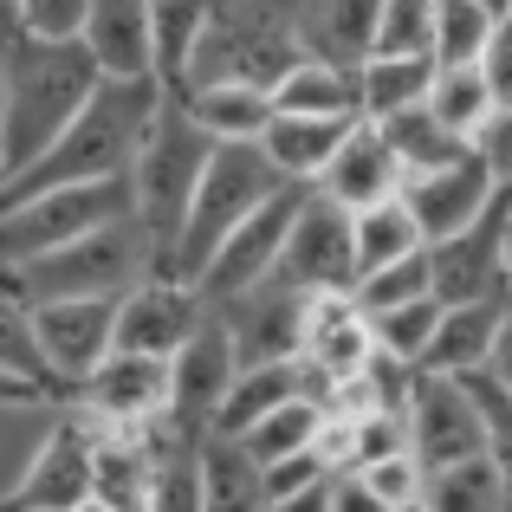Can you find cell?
<instances>
[{"instance_id": "1", "label": "cell", "mask_w": 512, "mask_h": 512, "mask_svg": "<svg viewBox=\"0 0 512 512\" xmlns=\"http://www.w3.org/2000/svg\"><path fill=\"white\" fill-rule=\"evenodd\" d=\"M98 59L78 39H39L13 26L0 46V182L20 175L98 91Z\"/></svg>"}, {"instance_id": "2", "label": "cell", "mask_w": 512, "mask_h": 512, "mask_svg": "<svg viewBox=\"0 0 512 512\" xmlns=\"http://www.w3.org/2000/svg\"><path fill=\"white\" fill-rule=\"evenodd\" d=\"M156 98H163L156 78H98V91L72 111V124H65L20 175L0 182V201L39 195V188H65V182L124 175L130 156H137V143H143V130H150V117H156Z\"/></svg>"}, {"instance_id": "3", "label": "cell", "mask_w": 512, "mask_h": 512, "mask_svg": "<svg viewBox=\"0 0 512 512\" xmlns=\"http://www.w3.org/2000/svg\"><path fill=\"white\" fill-rule=\"evenodd\" d=\"M214 137L188 117L182 91H163L156 98V117L143 130L137 156H130V214L137 227L150 234V253H156V273H169V247H175V227H182V208L195 195V175L208 163Z\"/></svg>"}, {"instance_id": "4", "label": "cell", "mask_w": 512, "mask_h": 512, "mask_svg": "<svg viewBox=\"0 0 512 512\" xmlns=\"http://www.w3.org/2000/svg\"><path fill=\"white\" fill-rule=\"evenodd\" d=\"M150 273H156L150 234L137 227V214H117V221L65 240V247H46V253H33V260L0 266V286L20 292L26 305L78 299V292H111V299H124V292Z\"/></svg>"}, {"instance_id": "5", "label": "cell", "mask_w": 512, "mask_h": 512, "mask_svg": "<svg viewBox=\"0 0 512 512\" xmlns=\"http://www.w3.org/2000/svg\"><path fill=\"white\" fill-rule=\"evenodd\" d=\"M279 182H286V175L273 169V156L260 150V137H253V143H214L208 163H201V175H195V195H188V208H182V227H175L169 273L195 286V273L208 266V253L227 240V227H234L247 208H260Z\"/></svg>"}, {"instance_id": "6", "label": "cell", "mask_w": 512, "mask_h": 512, "mask_svg": "<svg viewBox=\"0 0 512 512\" xmlns=\"http://www.w3.org/2000/svg\"><path fill=\"white\" fill-rule=\"evenodd\" d=\"M234 338H227L221 312L208 305V318H201L195 331L182 338V350L169 357V409L163 422L150 428V441H163V448H201V435L214 428V409H221V389L227 376H234Z\"/></svg>"}, {"instance_id": "7", "label": "cell", "mask_w": 512, "mask_h": 512, "mask_svg": "<svg viewBox=\"0 0 512 512\" xmlns=\"http://www.w3.org/2000/svg\"><path fill=\"white\" fill-rule=\"evenodd\" d=\"M299 201H305V182H279L260 208L240 214V221L227 227V240L208 253V266L195 273L201 299L214 305V299H234V292L260 286L279 266V247H286V227H292V214H299Z\"/></svg>"}, {"instance_id": "8", "label": "cell", "mask_w": 512, "mask_h": 512, "mask_svg": "<svg viewBox=\"0 0 512 512\" xmlns=\"http://www.w3.org/2000/svg\"><path fill=\"white\" fill-rule=\"evenodd\" d=\"M506 208H512V188H500L467 227L428 240V292H435L441 305L506 299Z\"/></svg>"}, {"instance_id": "9", "label": "cell", "mask_w": 512, "mask_h": 512, "mask_svg": "<svg viewBox=\"0 0 512 512\" xmlns=\"http://www.w3.org/2000/svg\"><path fill=\"white\" fill-rule=\"evenodd\" d=\"M273 279H286L292 292L318 299V292H350L357 286V247H350V208H338L331 195L305 188L299 214L286 227Z\"/></svg>"}, {"instance_id": "10", "label": "cell", "mask_w": 512, "mask_h": 512, "mask_svg": "<svg viewBox=\"0 0 512 512\" xmlns=\"http://www.w3.org/2000/svg\"><path fill=\"white\" fill-rule=\"evenodd\" d=\"M72 409H85L98 428H156L169 409V357L111 344L98 370H85L72 383Z\"/></svg>"}, {"instance_id": "11", "label": "cell", "mask_w": 512, "mask_h": 512, "mask_svg": "<svg viewBox=\"0 0 512 512\" xmlns=\"http://www.w3.org/2000/svg\"><path fill=\"white\" fill-rule=\"evenodd\" d=\"M91 448H98V422L72 402H59L52 435L39 441V454L26 461V474L13 480L7 506L20 512H78L91 506Z\"/></svg>"}, {"instance_id": "12", "label": "cell", "mask_w": 512, "mask_h": 512, "mask_svg": "<svg viewBox=\"0 0 512 512\" xmlns=\"http://www.w3.org/2000/svg\"><path fill=\"white\" fill-rule=\"evenodd\" d=\"M402 428H409V454L422 467H448V461H467V454H487V428H480L474 389H467V376H448V370H415Z\"/></svg>"}, {"instance_id": "13", "label": "cell", "mask_w": 512, "mask_h": 512, "mask_svg": "<svg viewBox=\"0 0 512 512\" xmlns=\"http://www.w3.org/2000/svg\"><path fill=\"white\" fill-rule=\"evenodd\" d=\"M33 331L46 350V370L59 383V402L72 396V383L85 370H98L104 350L117 344V299L111 292H78V299H46L33 305Z\"/></svg>"}, {"instance_id": "14", "label": "cell", "mask_w": 512, "mask_h": 512, "mask_svg": "<svg viewBox=\"0 0 512 512\" xmlns=\"http://www.w3.org/2000/svg\"><path fill=\"white\" fill-rule=\"evenodd\" d=\"M396 195L409 201V214H415V227H422V240H441V234H454V227L474 221V214L487 208L493 195H500V182H493L487 156L467 143V150H454V156H448V163L402 175Z\"/></svg>"}, {"instance_id": "15", "label": "cell", "mask_w": 512, "mask_h": 512, "mask_svg": "<svg viewBox=\"0 0 512 512\" xmlns=\"http://www.w3.org/2000/svg\"><path fill=\"white\" fill-rule=\"evenodd\" d=\"M305 292H292L286 279L266 273L260 286L234 292V299H214L227 338H234L240 363H260V357H299V331H305Z\"/></svg>"}, {"instance_id": "16", "label": "cell", "mask_w": 512, "mask_h": 512, "mask_svg": "<svg viewBox=\"0 0 512 512\" xmlns=\"http://www.w3.org/2000/svg\"><path fill=\"white\" fill-rule=\"evenodd\" d=\"M208 318V299H201L188 279L175 273H150L117 299V344L124 350H150V357H175L182 338Z\"/></svg>"}, {"instance_id": "17", "label": "cell", "mask_w": 512, "mask_h": 512, "mask_svg": "<svg viewBox=\"0 0 512 512\" xmlns=\"http://www.w3.org/2000/svg\"><path fill=\"white\" fill-rule=\"evenodd\" d=\"M370 350H376L370 318H363V305L350 299V292H318V299L305 305L299 363H305V376H312V396H325L344 376H357L363 363H370Z\"/></svg>"}, {"instance_id": "18", "label": "cell", "mask_w": 512, "mask_h": 512, "mask_svg": "<svg viewBox=\"0 0 512 512\" xmlns=\"http://www.w3.org/2000/svg\"><path fill=\"white\" fill-rule=\"evenodd\" d=\"M312 188H318V195H331L338 208H370V201H383V195H396V188H402V163L389 156L383 130H376L370 117H357V124L344 130L338 156L318 169Z\"/></svg>"}, {"instance_id": "19", "label": "cell", "mask_w": 512, "mask_h": 512, "mask_svg": "<svg viewBox=\"0 0 512 512\" xmlns=\"http://www.w3.org/2000/svg\"><path fill=\"white\" fill-rule=\"evenodd\" d=\"M78 46L104 78H150V0H91Z\"/></svg>"}, {"instance_id": "20", "label": "cell", "mask_w": 512, "mask_h": 512, "mask_svg": "<svg viewBox=\"0 0 512 512\" xmlns=\"http://www.w3.org/2000/svg\"><path fill=\"white\" fill-rule=\"evenodd\" d=\"M305 389H312V376H305L299 357L234 363V376H227V389H221V409H214V435H240V428H253L266 409L305 396Z\"/></svg>"}, {"instance_id": "21", "label": "cell", "mask_w": 512, "mask_h": 512, "mask_svg": "<svg viewBox=\"0 0 512 512\" xmlns=\"http://www.w3.org/2000/svg\"><path fill=\"white\" fill-rule=\"evenodd\" d=\"M150 480H156L150 435L143 428H98V448H91V506L137 512V506H150Z\"/></svg>"}, {"instance_id": "22", "label": "cell", "mask_w": 512, "mask_h": 512, "mask_svg": "<svg viewBox=\"0 0 512 512\" xmlns=\"http://www.w3.org/2000/svg\"><path fill=\"white\" fill-rule=\"evenodd\" d=\"M376 13H383V0H299L292 33H299V52H312V59L357 65L376 46Z\"/></svg>"}, {"instance_id": "23", "label": "cell", "mask_w": 512, "mask_h": 512, "mask_svg": "<svg viewBox=\"0 0 512 512\" xmlns=\"http://www.w3.org/2000/svg\"><path fill=\"white\" fill-rule=\"evenodd\" d=\"M357 124V117H312V111H273L260 130V150L273 156V169L286 175V182H318V169L338 156L344 130Z\"/></svg>"}, {"instance_id": "24", "label": "cell", "mask_w": 512, "mask_h": 512, "mask_svg": "<svg viewBox=\"0 0 512 512\" xmlns=\"http://www.w3.org/2000/svg\"><path fill=\"white\" fill-rule=\"evenodd\" d=\"M500 318H506V299H454L441 305L435 318V338L422 350V370H480L493 357V338H500Z\"/></svg>"}, {"instance_id": "25", "label": "cell", "mask_w": 512, "mask_h": 512, "mask_svg": "<svg viewBox=\"0 0 512 512\" xmlns=\"http://www.w3.org/2000/svg\"><path fill=\"white\" fill-rule=\"evenodd\" d=\"M188 117L208 130L214 143H253L273 117V91L266 85H240V78H208V85L182 91Z\"/></svg>"}, {"instance_id": "26", "label": "cell", "mask_w": 512, "mask_h": 512, "mask_svg": "<svg viewBox=\"0 0 512 512\" xmlns=\"http://www.w3.org/2000/svg\"><path fill=\"white\" fill-rule=\"evenodd\" d=\"M357 117H389L409 111L428 98V78H435V52H363L357 65Z\"/></svg>"}, {"instance_id": "27", "label": "cell", "mask_w": 512, "mask_h": 512, "mask_svg": "<svg viewBox=\"0 0 512 512\" xmlns=\"http://www.w3.org/2000/svg\"><path fill=\"white\" fill-rule=\"evenodd\" d=\"M273 111H312V117H357V72L338 59H299L286 65V78L273 85Z\"/></svg>"}, {"instance_id": "28", "label": "cell", "mask_w": 512, "mask_h": 512, "mask_svg": "<svg viewBox=\"0 0 512 512\" xmlns=\"http://www.w3.org/2000/svg\"><path fill=\"white\" fill-rule=\"evenodd\" d=\"M195 467H201V506L214 512H234V506H260V461L247 454L240 435H201L195 448Z\"/></svg>"}, {"instance_id": "29", "label": "cell", "mask_w": 512, "mask_h": 512, "mask_svg": "<svg viewBox=\"0 0 512 512\" xmlns=\"http://www.w3.org/2000/svg\"><path fill=\"white\" fill-rule=\"evenodd\" d=\"M201 33H208V0H150V78L163 91L182 85Z\"/></svg>"}, {"instance_id": "30", "label": "cell", "mask_w": 512, "mask_h": 512, "mask_svg": "<svg viewBox=\"0 0 512 512\" xmlns=\"http://www.w3.org/2000/svg\"><path fill=\"white\" fill-rule=\"evenodd\" d=\"M350 247H357V279H363L370 266H389V260H402V253L428 247V240H422V227H415L409 201L383 195V201H370V208H350Z\"/></svg>"}, {"instance_id": "31", "label": "cell", "mask_w": 512, "mask_h": 512, "mask_svg": "<svg viewBox=\"0 0 512 512\" xmlns=\"http://www.w3.org/2000/svg\"><path fill=\"white\" fill-rule=\"evenodd\" d=\"M422 506H435V512H506L500 461H493V454H467V461L428 467Z\"/></svg>"}, {"instance_id": "32", "label": "cell", "mask_w": 512, "mask_h": 512, "mask_svg": "<svg viewBox=\"0 0 512 512\" xmlns=\"http://www.w3.org/2000/svg\"><path fill=\"white\" fill-rule=\"evenodd\" d=\"M376 130H383V143H389V156L402 163V175L435 169V163H448L454 150H467V137H454V130L441 124V117L428 111V104H409V111L376 117Z\"/></svg>"}, {"instance_id": "33", "label": "cell", "mask_w": 512, "mask_h": 512, "mask_svg": "<svg viewBox=\"0 0 512 512\" xmlns=\"http://www.w3.org/2000/svg\"><path fill=\"white\" fill-rule=\"evenodd\" d=\"M318 428H325V396H292V402H279V409H266L253 428H240V441H247V454L253 461H286V454H299V448H312L318 441Z\"/></svg>"}, {"instance_id": "34", "label": "cell", "mask_w": 512, "mask_h": 512, "mask_svg": "<svg viewBox=\"0 0 512 512\" xmlns=\"http://www.w3.org/2000/svg\"><path fill=\"white\" fill-rule=\"evenodd\" d=\"M422 104L454 130V137H474V130L487 124V111H500V104H493V91H487V78H480V59H467V65H435Z\"/></svg>"}, {"instance_id": "35", "label": "cell", "mask_w": 512, "mask_h": 512, "mask_svg": "<svg viewBox=\"0 0 512 512\" xmlns=\"http://www.w3.org/2000/svg\"><path fill=\"white\" fill-rule=\"evenodd\" d=\"M0 370L20 376V383H33L46 402H59V383H52L46 350H39V331H33V305H26L20 292H7V286H0Z\"/></svg>"}, {"instance_id": "36", "label": "cell", "mask_w": 512, "mask_h": 512, "mask_svg": "<svg viewBox=\"0 0 512 512\" xmlns=\"http://www.w3.org/2000/svg\"><path fill=\"white\" fill-rule=\"evenodd\" d=\"M363 318H370V338H376L383 357H402V363L422 370V350H428V338H435L441 299L422 292V299H402V305H376V312H363Z\"/></svg>"}, {"instance_id": "37", "label": "cell", "mask_w": 512, "mask_h": 512, "mask_svg": "<svg viewBox=\"0 0 512 512\" xmlns=\"http://www.w3.org/2000/svg\"><path fill=\"white\" fill-rule=\"evenodd\" d=\"M344 474L357 480V500H363V506H376V512H409V506H422V480H428V467L415 461L409 448L376 454V461L344 467Z\"/></svg>"}, {"instance_id": "38", "label": "cell", "mask_w": 512, "mask_h": 512, "mask_svg": "<svg viewBox=\"0 0 512 512\" xmlns=\"http://www.w3.org/2000/svg\"><path fill=\"white\" fill-rule=\"evenodd\" d=\"M493 26H500V13L480 7V0H435V33H428V52H435V65H467L487 52Z\"/></svg>"}, {"instance_id": "39", "label": "cell", "mask_w": 512, "mask_h": 512, "mask_svg": "<svg viewBox=\"0 0 512 512\" xmlns=\"http://www.w3.org/2000/svg\"><path fill=\"white\" fill-rule=\"evenodd\" d=\"M338 474V467L325 461V448H299V454H286V461H266L260 467V506H273V512H286V506H318L325 500V480Z\"/></svg>"}, {"instance_id": "40", "label": "cell", "mask_w": 512, "mask_h": 512, "mask_svg": "<svg viewBox=\"0 0 512 512\" xmlns=\"http://www.w3.org/2000/svg\"><path fill=\"white\" fill-rule=\"evenodd\" d=\"M422 292H428V247H415L389 266H370V273L350 286V299H357L363 312H376V305H402V299H422Z\"/></svg>"}, {"instance_id": "41", "label": "cell", "mask_w": 512, "mask_h": 512, "mask_svg": "<svg viewBox=\"0 0 512 512\" xmlns=\"http://www.w3.org/2000/svg\"><path fill=\"white\" fill-rule=\"evenodd\" d=\"M428 33H435V0H383L370 52H428Z\"/></svg>"}, {"instance_id": "42", "label": "cell", "mask_w": 512, "mask_h": 512, "mask_svg": "<svg viewBox=\"0 0 512 512\" xmlns=\"http://www.w3.org/2000/svg\"><path fill=\"white\" fill-rule=\"evenodd\" d=\"M85 7L91 0H7L13 26H20V33H39V39H78Z\"/></svg>"}, {"instance_id": "43", "label": "cell", "mask_w": 512, "mask_h": 512, "mask_svg": "<svg viewBox=\"0 0 512 512\" xmlns=\"http://www.w3.org/2000/svg\"><path fill=\"white\" fill-rule=\"evenodd\" d=\"M480 78H487L493 104H500V111H512V7L500 13V26H493L487 52H480Z\"/></svg>"}, {"instance_id": "44", "label": "cell", "mask_w": 512, "mask_h": 512, "mask_svg": "<svg viewBox=\"0 0 512 512\" xmlns=\"http://www.w3.org/2000/svg\"><path fill=\"white\" fill-rule=\"evenodd\" d=\"M467 143H474V150L487 156L493 182H500V188H512V111H487V124H480Z\"/></svg>"}, {"instance_id": "45", "label": "cell", "mask_w": 512, "mask_h": 512, "mask_svg": "<svg viewBox=\"0 0 512 512\" xmlns=\"http://www.w3.org/2000/svg\"><path fill=\"white\" fill-rule=\"evenodd\" d=\"M480 370H493V376L512 389V299H506V318H500V338H493V357L480 363Z\"/></svg>"}, {"instance_id": "46", "label": "cell", "mask_w": 512, "mask_h": 512, "mask_svg": "<svg viewBox=\"0 0 512 512\" xmlns=\"http://www.w3.org/2000/svg\"><path fill=\"white\" fill-rule=\"evenodd\" d=\"M33 402H46L33 383H20V376H7L0 370V409H33Z\"/></svg>"}, {"instance_id": "47", "label": "cell", "mask_w": 512, "mask_h": 512, "mask_svg": "<svg viewBox=\"0 0 512 512\" xmlns=\"http://www.w3.org/2000/svg\"><path fill=\"white\" fill-rule=\"evenodd\" d=\"M506 299H512V208H506Z\"/></svg>"}, {"instance_id": "48", "label": "cell", "mask_w": 512, "mask_h": 512, "mask_svg": "<svg viewBox=\"0 0 512 512\" xmlns=\"http://www.w3.org/2000/svg\"><path fill=\"white\" fill-rule=\"evenodd\" d=\"M13 33V13H7V0H0V39H7Z\"/></svg>"}, {"instance_id": "49", "label": "cell", "mask_w": 512, "mask_h": 512, "mask_svg": "<svg viewBox=\"0 0 512 512\" xmlns=\"http://www.w3.org/2000/svg\"><path fill=\"white\" fill-rule=\"evenodd\" d=\"M480 7H493V13H506V7H512V0H480Z\"/></svg>"}, {"instance_id": "50", "label": "cell", "mask_w": 512, "mask_h": 512, "mask_svg": "<svg viewBox=\"0 0 512 512\" xmlns=\"http://www.w3.org/2000/svg\"><path fill=\"white\" fill-rule=\"evenodd\" d=\"M0 46H7V39H0Z\"/></svg>"}]
</instances>
